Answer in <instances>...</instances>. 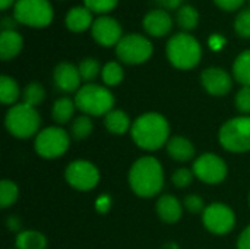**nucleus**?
<instances>
[{
    "label": "nucleus",
    "mask_w": 250,
    "mask_h": 249,
    "mask_svg": "<svg viewBox=\"0 0 250 249\" xmlns=\"http://www.w3.org/2000/svg\"><path fill=\"white\" fill-rule=\"evenodd\" d=\"M130 134L139 148L154 151L168 142L170 125L160 113H145L133 122Z\"/></svg>",
    "instance_id": "1"
},
{
    "label": "nucleus",
    "mask_w": 250,
    "mask_h": 249,
    "mask_svg": "<svg viewBox=\"0 0 250 249\" xmlns=\"http://www.w3.org/2000/svg\"><path fill=\"white\" fill-rule=\"evenodd\" d=\"M129 185L142 198L157 195L164 185V172L160 161L154 157H142L129 170Z\"/></svg>",
    "instance_id": "2"
},
{
    "label": "nucleus",
    "mask_w": 250,
    "mask_h": 249,
    "mask_svg": "<svg viewBox=\"0 0 250 249\" xmlns=\"http://www.w3.org/2000/svg\"><path fill=\"white\" fill-rule=\"evenodd\" d=\"M167 57L177 69L188 70L193 69L199 63L202 57V48L195 37L180 32L173 35L167 43Z\"/></svg>",
    "instance_id": "3"
},
{
    "label": "nucleus",
    "mask_w": 250,
    "mask_h": 249,
    "mask_svg": "<svg viewBox=\"0 0 250 249\" xmlns=\"http://www.w3.org/2000/svg\"><path fill=\"white\" fill-rule=\"evenodd\" d=\"M75 104L88 116H105L113 110L114 97L105 87L86 84L78 90L75 95Z\"/></svg>",
    "instance_id": "4"
},
{
    "label": "nucleus",
    "mask_w": 250,
    "mask_h": 249,
    "mask_svg": "<svg viewBox=\"0 0 250 249\" xmlns=\"http://www.w3.org/2000/svg\"><path fill=\"white\" fill-rule=\"evenodd\" d=\"M41 119L35 107L25 103L12 106L4 117V125L7 131L16 138H29L37 134Z\"/></svg>",
    "instance_id": "5"
},
{
    "label": "nucleus",
    "mask_w": 250,
    "mask_h": 249,
    "mask_svg": "<svg viewBox=\"0 0 250 249\" xmlns=\"http://www.w3.org/2000/svg\"><path fill=\"white\" fill-rule=\"evenodd\" d=\"M218 139L227 151H250V116H239L226 122L218 132Z\"/></svg>",
    "instance_id": "6"
},
{
    "label": "nucleus",
    "mask_w": 250,
    "mask_h": 249,
    "mask_svg": "<svg viewBox=\"0 0 250 249\" xmlns=\"http://www.w3.org/2000/svg\"><path fill=\"white\" fill-rule=\"evenodd\" d=\"M13 18L19 23L41 28L53 19V9L48 0H18L13 7Z\"/></svg>",
    "instance_id": "7"
},
{
    "label": "nucleus",
    "mask_w": 250,
    "mask_h": 249,
    "mask_svg": "<svg viewBox=\"0 0 250 249\" xmlns=\"http://www.w3.org/2000/svg\"><path fill=\"white\" fill-rule=\"evenodd\" d=\"M70 145L67 132L57 126L42 129L35 138V151L42 158H57L63 156Z\"/></svg>",
    "instance_id": "8"
},
{
    "label": "nucleus",
    "mask_w": 250,
    "mask_h": 249,
    "mask_svg": "<svg viewBox=\"0 0 250 249\" xmlns=\"http://www.w3.org/2000/svg\"><path fill=\"white\" fill-rule=\"evenodd\" d=\"M116 54L123 63L139 65L151 57L152 43L139 34H130L119 41L116 45Z\"/></svg>",
    "instance_id": "9"
},
{
    "label": "nucleus",
    "mask_w": 250,
    "mask_h": 249,
    "mask_svg": "<svg viewBox=\"0 0 250 249\" xmlns=\"http://www.w3.org/2000/svg\"><path fill=\"white\" fill-rule=\"evenodd\" d=\"M64 178L72 188L78 191H91L100 182V172L91 161L76 160L66 167Z\"/></svg>",
    "instance_id": "10"
},
{
    "label": "nucleus",
    "mask_w": 250,
    "mask_h": 249,
    "mask_svg": "<svg viewBox=\"0 0 250 249\" xmlns=\"http://www.w3.org/2000/svg\"><path fill=\"white\" fill-rule=\"evenodd\" d=\"M193 173L199 181L215 185L227 178V164L221 157L205 153L193 163Z\"/></svg>",
    "instance_id": "11"
},
{
    "label": "nucleus",
    "mask_w": 250,
    "mask_h": 249,
    "mask_svg": "<svg viewBox=\"0 0 250 249\" xmlns=\"http://www.w3.org/2000/svg\"><path fill=\"white\" fill-rule=\"evenodd\" d=\"M205 227L214 235H227L236 225V216L233 210L224 204H211L202 214Z\"/></svg>",
    "instance_id": "12"
},
{
    "label": "nucleus",
    "mask_w": 250,
    "mask_h": 249,
    "mask_svg": "<svg viewBox=\"0 0 250 249\" xmlns=\"http://www.w3.org/2000/svg\"><path fill=\"white\" fill-rule=\"evenodd\" d=\"M91 34L98 44L105 47H111L114 44L117 45L119 41L123 38L120 23L110 16L97 18L91 26Z\"/></svg>",
    "instance_id": "13"
},
{
    "label": "nucleus",
    "mask_w": 250,
    "mask_h": 249,
    "mask_svg": "<svg viewBox=\"0 0 250 249\" xmlns=\"http://www.w3.org/2000/svg\"><path fill=\"white\" fill-rule=\"evenodd\" d=\"M201 81L204 88L215 97H221L230 92L233 87L231 76L220 68H208L202 72Z\"/></svg>",
    "instance_id": "14"
},
{
    "label": "nucleus",
    "mask_w": 250,
    "mask_h": 249,
    "mask_svg": "<svg viewBox=\"0 0 250 249\" xmlns=\"http://www.w3.org/2000/svg\"><path fill=\"white\" fill-rule=\"evenodd\" d=\"M81 73L79 69L67 62L59 63L54 69V84L63 92H73L79 90L81 85Z\"/></svg>",
    "instance_id": "15"
},
{
    "label": "nucleus",
    "mask_w": 250,
    "mask_h": 249,
    "mask_svg": "<svg viewBox=\"0 0 250 249\" xmlns=\"http://www.w3.org/2000/svg\"><path fill=\"white\" fill-rule=\"evenodd\" d=\"M144 28L154 37H163L173 28V19L164 9H155L146 13L144 18Z\"/></svg>",
    "instance_id": "16"
},
{
    "label": "nucleus",
    "mask_w": 250,
    "mask_h": 249,
    "mask_svg": "<svg viewBox=\"0 0 250 249\" xmlns=\"http://www.w3.org/2000/svg\"><path fill=\"white\" fill-rule=\"evenodd\" d=\"M157 213L160 219L166 223H176L183 214V207L180 201L173 195H164L157 201Z\"/></svg>",
    "instance_id": "17"
},
{
    "label": "nucleus",
    "mask_w": 250,
    "mask_h": 249,
    "mask_svg": "<svg viewBox=\"0 0 250 249\" xmlns=\"http://www.w3.org/2000/svg\"><path fill=\"white\" fill-rule=\"evenodd\" d=\"M167 153L168 156L180 163L189 161L195 156V147L188 138L183 136H173L167 142Z\"/></svg>",
    "instance_id": "18"
},
{
    "label": "nucleus",
    "mask_w": 250,
    "mask_h": 249,
    "mask_svg": "<svg viewBox=\"0 0 250 249\" xmlns=\"http://www.w3.org/2000/svg\"><path fill=\"white\" fill-rule=\"evenodd\" d=\"M92 12L88 7L76 6L66 15V26L73 32H82L92 26Z\"/></svg>",
    "instance_id": "19"
},
{
    "label": "nucleus",
    "mask_w": 250,
    "mask_h": 249,
    "mask_svg": "<svg viewBox=\"0 0 250 249\" xmlns=\"http://www.w3.org/2000/svg\"><path fill=\"white\" fill-rule=\"evenodd\" d=\"M23 40L16 31H1L0 34V57L1 60H10L21 51Z\"/></svg>",
    "instance_id": "20"
},
{
    "label": "nucleus",
    "mask_w": 250,
    "mask_h": 249,
    "mask_svg": "<svg viewBox=\"0 0 250 249\" xmlns=\"http://www.w3.org/2000/svg\"><path fill=\"white\" fill-rule=\"evenodd\" d=\"M104 125L108 129V132L114 135H123L127 132L130 126V119L123 110H111L105 114Z\"/></svg>",
    "instance_id": "21"
},
{
    "label": "nucleus",
    "mask_w": 250,
    "mask_h": 249,
    "mask_svg": "<svg viewBox=\"0 0 250 249\" xmlns=\"http://www.w3.org/2000/svg\"><path fill=\"white\" fill-rule=\"evenodd\" d=\"M16 248L18 249H45L47 238L35 230H25L16 236Z\"/></svg>",
    "instance_id": "22"
},
{
    "label": "nucleus",
    "mask_w": 250,
    "mask_h": 249,
    "mask_svg": "<svg viewBox=\"0 0 250 249\" xmlns=\"http://www.w3.org/2000/svg\"><path fill=\"white\" fill-rule=\"evenodd\" d=\"M233 73L239 84L243 87H250V50L237 56L233 65Z\"/></svg>",
    "instance_id": "23"
},
{
    "label": "nucleus",
    "mask_w": 250,
    "mask_h": 249,
    "mask_svg": "<svg viewBox=\"0 0 250 249\" xmlns=\"http://www.w3.org/2000/svg\"><path fill=\"white\" fill-rule=\"evenodd\" d=\"M75 107H76L75 101H72L67 97L56 100L54 104H53V113H51L54 122L62 123V125L67 123L72 119L73 113H75Z\"/></svg>",
    "instance_id": "24"
},
{
    "label": "nucleus",
    "mask_w": 250,
    "mask_h": 249,
    "mask_svg": "<svg viewBox=\"0 0 250 249\" xmlns=\"http://www.w3.org/2000/svg\"><path fill=\"white\" fill-rule=\"evenodd\" d=\"M19 87L10 76H0V101L3 104H13L19 98Z\"/></svg>",
    "instance_id": "25"
},
{
    "label": "nucleus",
    "mask_w": 250,
    "mask_h": 249,
    "mask_svg": "<svg viewBox=\"0 0 250 249\" xmlns=\"http://www.w3.org/2000/svg\"><path fill=\"white\" fill-rule=\"evenodd\" d=\"M198 22H199V13L193 6L186 4V6H182L177 10V23L183 29H186V31L195 29Z\"/></svg>",
    "instance_id": "26"
},
{
    "label": "nucleus",
    "mask_w": 250,
    "mask_h": 249,
    "mask_svg": "<svg viewBox=\"0 0 250 249\" xmlns=\"http://www.w3.org/2000/svg\"><path fill=\"white\" fill-rule=\"evenodd\" d=\"M101 76H103V81L105 85L108 87H114V85H119L122 81H123V69L122 66L117 63V62H108L103 70H101Z\"/></svg>",
    "instance_id": "27"
},
{
    "label": "nucleus",
    "mask_w": 250,
    "mask_h": 249,
    "mask_svg": "<svg viewBox=\"0 0 250 249\" xmlns=\"http://www.w3.org/2000/svg\"><path fill=\"white\" fill-rule=\"evenodd\" d=\"M18 195H19L18 186L12 181H7V179L1 181L0 183V207L1 208H7L12 204H15L18 200Z\"/></svg>",
    "instance_id": "28"
},
{
    "label": "nucleus",
    "mask_w": 250,
    "mask_h": 249,
    "mask_svg": "<svg viewBox=\"0 0 250 249\" xmlns=\"http://www.w3.org/2000/svg\"><path fill=\"white\" fill-rule=\"evenodd\" d=\"M44 97H45V91H44L42 85L38 82H31L23 90V103L31 107L41 104Z\"/></svg>",
    "instance_id": "29"
},
{
    "label": "nucleus",
    "mask_w": 250,
    "mask_h": 249,
    "mask_svg": "<svg viewBox=\"0 0 250 249\" xmlns=\"http://www.w3.org/2000/svg\"><path fill=\"white\" fill-rule=\"evenodd\" d=\"M92 128L94 125L89 116H79L72 123V135L75 139H85L91 135Z\"/></svg>",
    "instance_id": "30"
},
{
    "label": "nucleus",
    "mask_w": 250,
    "mask_h": 249,
    "mask_svg": "<svg viewBox=\"0 0 250 249\" xmlns=\"http://www.w3.org/2000/svg\"><path fill=\"white\" fill-rule=\"evenodd\" d=\"M78 69H79L81 78H82L83 81H92V79H95V78L98 76L100 70H103V69L100 68L98 60H95V59H83V60L79 63Z\"/></svg>",
    "instance_id": "31"
},
{
    "label": "nucleus",
    "mask_w": 250,
    "mask_h": 249,
    "mask_svg": "<svg viewBox=\"0 0 250 249\" xmlns=\"http://www.w3.org/2000/svg\"><path fill=\"white\" fill-rule=\"evenodd\" d=\"M234 29L240 37L250 38V9H245L237 15L234 21Z\"/></svg>",
    "instance_id": "32"
},
{
    "label": "nucleus",
    "mask_w": 250,
    "mask_h": 249,
    "mask_svg": "<svg viewBox=\"0 0 250 249\" xmlns=\"http://www.w3.org/2000/svg\"><path fill=\"white\" fill-rule=\"evenodd\" d=\"M119 0H83L85 7L95 13H107L116 7Z\"/></svg>",
    "instance_id": "33"
},
{
    "label": "nucleus",
    "mask_w": 250,
    "mask_h": 249,
    "mask_svg": "<svg viewBox=\"0 0 250 249\" xmlns=\"http://www.w3.org/2000/svg\"><path fill=\"white\" fill-rule=\"evenodd\" d=\"M193 176H195L193 170H189V169H185L183 167V169H179V170H176L173 173L171 181H173V183L177 188H186V186H189L192 183Z\"/></svg>",
    "instance_id": "34"
},
{
    "label": "nucleus",
    "mask_w": 250,
    "mask_h": 249,
    "mask_svg": "<svg viewBox=\"0 0 250 249\" xmlns=\"http://www.w3.org/2000/svg\"><path fill=\"white\" fill-rule=\"evenodd\" d=\"M236 107L239 112L249 114L250 113V87H243L236 95Z\"/></svg>",
    "instance_id": "35"
},
{
    "label": "nucleus",
    "mask_w": 250,
    "mask_h": 249,
    "mask_svg": "<svg viewBox=\"0 0 250 249\" xmlns=\"http://www.w3.org/2000/svg\"><path fill=\"white\" fill-rule=\"evenodd\" d=\"M185 207L189 213L192 214H198V213H204V200L198 195H189L185 198Z\"/></svg>",
    "instance_id": "36"
},
{
    "label": "nucleus",
    "mask_w": 250,
    "mask_h": 249,
    "mask_svg": "<svg viewBox=\"0 0 250 249\" xmlns=\"http://www.w3.org/2000/svg\"><path fill=\"white\" fill-rule=\"evenodd\" d=\"M214 1L224 10H236L243 4L245 0H214Z\"/></svg>",
    "instance_id": "37"
},
{
    "label": "nucleus",
    "mask_w": 250,
    "mask_h": 249,
    "mask_svg": "<svg viewBox=\"0 0 250 249\" xmlns=\"http://www.w3.org/2000/svg\"><path fill=\"white\" fill-rule=\"evenodd\" d=\"M237 249H250V226H248L239 236Z\"/></svg>",
    "instance_id": "38"
},
{
    "label": "nucleus",
    "mask_w": 250,
    "mask_h": 249,
    "mask_svg": "<svg viewBox=\"0 0 250 249\" xmlns=\"http://www.w3.org/2000/svg\"><path fill=\"white\" fill-rule=\"evenodd\" d=\"M18 23L19 22L15 18H10V16H3L1 18V29L3 31H15Z\"/></svg>",
    "instance_id": "39"
},
{
    "label": "nucleus",
    "mask_w": 250,
    "mask_h": 249,
    "mask_svg": "<svg viewBox=\"0 0 250 249\" xmlns=\"http://www.w3.org/2000/svg\"><path fill=\"white\" fill-rule=\"evenodd\" d=\"M157 3L167 10H174L176 7L180 9V4L183 3V0H157Z\"/></svg>",
    "instance_id": "40"
},
{
    "label": "nucleus",
    "mask_w": 250,
    "mask_h": 249,
    "mask_svg": "<svg viewBox=\"0 0 250 249\" xmlns=\"http://www.w3.org/2000/svg\"><path fill=\"white\" fill-rule=\"evenodd\" d=\"M209 44H211L214 48H220V47L224 44V38H220V37H212V38H209Z\"/></svg>",
    "instance_id": "41"
},
{
    "label": "nucleus",
    "mask_w": 250,
    "mask_h": 249,
    "mask_svg": "<svg viewBox=\"0 0 250 249\" xmlns=\"http://www.w3.org/2000/svg\"><path fill=\"white\" fill-rule=\"evenodd\" d=\"M13 1H15V0H0V7H1V10H6L9 6H12Z\"/></svg>",
    "instance_id": "42"
},
{
    "label": "nucleus",
    "mask_w": 250,
    "mask_h": 249,
    "mask_svg": "<svg viewBox=\"0 0 250 249\" xmlns=\"http://www.w3.org/2000/svg\"><path fill=\"white\" fill-rule=\"evenodd\" d=\"M249 203H250V198H249Z\"/></svg>",
    "instance_id": "43"
}]
</instances>
